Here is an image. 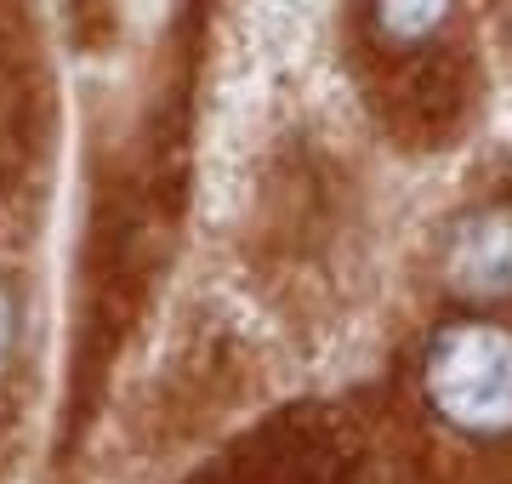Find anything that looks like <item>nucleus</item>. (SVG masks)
<instances>
[{"label": "nucleus", "mask_w": 512, "mask_h": 484, "mask_svg": "<svg viewBox=\"0 0 512 484\" xmlns=\"http://www.w3.org/2000/svg\"><path fill=\"white\" fill-rule=\"evenodd\" d=\"M421 388L444 428L467 439L512 433V331L490 319H456L427 342Z\"/></svg>", "instance_id": "nucleus-1"}, {"label": "nucleus", "mask_w": 512, "mask_h": 484, "mask_svg": "<svg viewBox=\"0 0 512 484\" xmlns=\"http://www.w3.org/2000/svg\"><path fill=\"white\" fill-rule=\"evenodd\" d=\"M370 6H376L382 40H393V46H421V40H433L444 29L456 0H370Z\"/></svg>", "instance_id": "nucleus-3"}, {"label": "nucleus", "mask_w": 512, "mask_h": 484, "mask_svg": "<svg viewBox=\"0 0 512 484\" xmlns=\"http://www.w3.org/2000/svg\"><path fill=\"white\" fill-rule=\"evenodd\" d=\"M444 280L461 297L501 302L512 297V211L507 205H484L467 223H456L444 245Z\"/></svg>", "instance_id": "nucleus-2"}, {"label": "nucleus", "mask_w": 512, "mask_h": 484, "mask_svg": "<svg viewBox=\"0 0 512 484\" xmlns=\"http://www.w3.org/2000/svg\"><path fill=\"white\" fill-rule=\"evenodd\" d=\"M12 336H18V297H12V285L0 280V359L12 354Z\"/></svg>", "instance_id": "nucleus-4"}]
</instances>
